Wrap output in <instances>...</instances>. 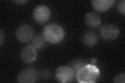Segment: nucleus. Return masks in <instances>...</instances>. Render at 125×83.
<instances>
[{
	"instance_id": "1",
	"label": "nucleus",
	"mask_w": 125,
	"mask_h": 83,
	"mask_svg": "<svg viewBox=\"0 0 125 83\" xmlns=\"http://www.w3.org/2000/svg\"><path fill=\"white\" fill-rule=\"evenodd\" d=\"M42 34L46 41L53 44L61 43L65 35L63 28L56 23H50L45 26Z\"/></svg>"
},
{
	"instance_id": "2",
	"label": "nucleus",
	"mask_w": 125,
	"mask_h": 83,
	"mask_svg": "<svg viewBox=\"0 0 125 83\" xmlns=\"http://www.w3.org/2000/svg\"><path fill=\"white\" fill-rule=\"evenodd\" d=\"M100 76V70L92 64H87L76 75L77 81L80 83L96 82Z\"/></svg>"
},
{
	"instance_id": "3",
	"label": "nucleus",
	"mask_w": 125,
	"mask_h": 83,
	"mask_svg": "<svg viewBox=\"0 0 125 83\" xmlns=\"http://www.w3.org/2000/svg\"><path fill=\"white\" fill-rule=\"evenodd\" d=\"M55 76L57 80L61 83L72 82L75 76V72L70 66L62 65L56 69Z\"/></svg>"
},
{
	"instance_id": "4",
	"label": "nucleus",
	"mask_w": 125,
	"mask_h": 83,
	"mask_svg": "<svg viewBox=\"0 0 125 83\" xmlns=\"http://www.w3.org/2000/svg\"><path fill=\"white\" fill-rule=\"evenodd\" d=\"M100 33L101 37L105 40H114L118 37L119 29L118 27L115 24L107 23L101 27Z\"/></svg>"
},
{
	"instance_id": "5",
	"label": "nucleus",
	"mask_w": 125,
	"mask_h": 83,
	"mask_svg": "<svg viewBox=\"0 0 125 83\" xmlns=\"http://www.w3.org/2000/svg\"><path fill=\"white\" fill-rule=\"evenodd\" d=\"M51 15L50 9L45 5H39L35 7L32 12L34 19L39 23L46 22L50 19Z\"/></svg>"
},
{
	"instance_id": "6",
	"label": "nucleus",
	"mask_w": 125,
	"mask_h": 83,
	"mask_svg": "<svg viewBox=\"0 0 125 83\" xmlns=\"http://www.w3.org/2000/svg\"><path fill=\"white\" fill-rule=\"evenodd\" d=\"M38 77V73L36 69L33 68H27L19 73L17 77V82L19 83H35Z\"/></svg>"
},
{
	"instance_id": "7",
	"label": "nucleus",
	"mask_w": 125,
	"mask_h": 83,
	"mask_svg": "<svg viewBox=\"0 0 125 83\" xmlns=\"http://www.w3.org/2000/svg\"><path fill=\"white\" fill-rule=\"evenodd\" d=\"M16 36L18 40L22 43L28 42L33 37V29L27 24L21 25L16 30Z\"/></svg>"
},
{
	"instance_id": "8",
	"label": "nucleus",
	"mask_w": 125,
	"mask_h": 83,
	"mask_svg": "<svg viewBox=\"0 0 125 83\" xmlns=\"http://www.w3.org/2000/svg\"><path fill=\"white\" fill-rule=\"evenodd\" d=\"M38 54L36 49L31 45L26 46L21 50L20 57L22 62L30 64L36 61Z\"/></svg>"
},
{
	"instance_id": "9",
	"label": "nucleus",
	"mask_w": 125,
	"mask_h": 83,
	"mask_svg": "<svg viewBox=\"0 0 125 83\" xmlns=\"http://www.w3.org/2000/svg\"><path fill=\"white\" fill-rule=\"evenodd\" d=\"M114 0H93L91 2L92 7L100 12L109 10L114 4Z\"/></svg>"
},
{
	"instance_id": "10",
	"label": "nucleus",
	"mask_w": 125,
	"mask_h": 83,
	"mask_svg": "<svg viewBox=\"0 0 125 83\" xmlns=\"http://www.w3.org/2000/svg\"><path fill=\"white\" fill-rule=\"evenodd\" d=\"M83 41L85 45L88 47H92L96 45L97 43L98 36L94 31H88L83 34Z\"/></svg>"
},
{
	"instance_id": "11",
	"label": "nucleus",
	"mask_w": 125,
	"mask_h": 83,
	"mask_svg": "<svg viewBox=\"0 0 125 83\" xmlns=\"http://www.w3.org/2000/svg\"><path fill=\"white\" fill-rule=\"evenodd\" d=\"M84 21L86 25L92 28L98 27L101 23V19L99 16L93 12H89L85 15Z\"/></svg>"
},
{
	"instance_id": "12",
	"label": "nucleus",
	"mask_w": 125,
	"mask_h": 83,
	"mask_svg": "<svg viewBox=\"0 0 125 83\" xmlns=\"http://www.w3.org/2000/svg\"><path fill=\"white\" fill-rule=\"evenodd\" d=\"M45 41L43 37L40 34H37L31 39V45L36 49H40L45 45Z\"/></svg>"
},
{
	"instance_id": "13",
	"label": "nucleus",
	"mask_w": 125,
	"mask_h": 83,
	"mask_svg": "<svg viewBox=\"0 0 125 83\" xmlns=\"http://www.w3.org/2000/svg\"><path fill=\"white\" fill-rule=\"evenodd\" d=\"M87 64H88L87 62L84 61V60H82V59H77V60H76L73 62H72L70 66L71 67L73 70L76 76V75L78 71H80Z\"/></svg>"
},
{
	"instance_id": "14",
	"label": "nucleus",
	"mask_w": 125,
	"mask_h": 83,
	"mask_svg": "<svg viewBox=\"0 0 125 83\" xmlns=\"http://www.w3.org/2000/svg\"><path fill=\"white\" fill-rule=\"evenodd\" d=\"M125 74L124 72L121 73L114 78V82L116 83H125Z\"/></svg>"
},
{
	"instance_id": "15",
	"label": "nucleus",
	"mask_w": 125,
	"mask_h": 83,
	"mask_svg": "<svg viewBox=\"0 0 125 83\" xmlns=\"http://www.w3.org/2000/svg\"><path fill=\"white\" fill-rule=\"evenodd\" d=\"M125 0H122V1H120L118 3V4H117V8H118V10L122 14H123L124 15L125 14Z\"/></svg>"
},
{
	"instance_id": "16",
	"label": "nucleus",
	"mask_w": 125,
	"mask_h": 83,
	"mask_svg": "<svg viewBox=\"0 0 125 83\" xmlns=\"http://www.w3.org/2000/svg\"><path fill=\"white\" fill-rule=\"evenodd\" d=\"M49 75H50V73L48 71H43V72H42V73L41 74V76L42 78H43L44 79H46L49 77Z\"/></svg>"
},
{
	"instance_id": "17",
	"label": "nucleus",
	"mask_w": 125,
	"mask_h": 83,
	"mask_svg": "<svg viewBox=\"0 0 125 83\" xmlns=\"http://www.w3.org/2000/svg\"><path fill=\"white\" fill-rule=\"evenodd\" d=\"M4 39V35L2 30L0 31V45L2 46Z\"/></svg>"
},
{
	"instance_id": "18",
	"label": "nucleus",
	"mask_w": 125,
	"mask_h": 83,
	"mask_svg": "<svg viewBox=\"0 0 125 83\" xmlns=\"http://www.w3.org/2000/svg\"><path fill=\"white\" fill-rule=\"evenodd\" d=\"M27 2V1H14V2L16 3V4H23L24 3H26Z\"/></svg>"
},
{
	"instance_id": "19",
	"label": "nucleus",
	"mask_w": 125,
	"mask_h": 83,
	"mask_svg": "<svg viewBox=\"0 0 125 83\" xmlns=\"http://www.w3.org/2000/svg\"><path fill=\"white\" fill-rule=\"evenodd\" d=\"M91 62H92V63H93V64H95V63H96V59H95V58H93V59H92Z\"/></svg>"
}]
</instances>
